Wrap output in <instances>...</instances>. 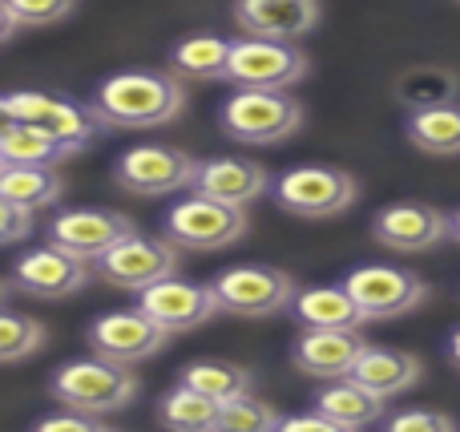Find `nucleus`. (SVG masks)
<instances>
[{
  "label": "nucleus",
  "instance_id": "f257e3e1",
  "mask_svg": "<svg viewBox=\"0 0 460 432\" xmlns=\"http://www.w3.org/2000/svg\"><path fill=\"white\" fill-rule=\"evenodd\" d=\"M89 105L105 129H158L186 110V85L174 69H126L110 73Z\"/></svg>",
  "mask_w": 460,
  "mask_h": 432
},
{
  "label": "nucleus",
  "instance_id": "f03ea898",
  "mask_svg": "<svg viewBox=\"0 0 460 432\" xmlns=\"http://www.w3.org/2000/svg\"><path fill=\"white\" fill-rule=\"evenodd\" d=\"M307 121L303 101L291 97L287 89H243L223 101L218 110V126L230 142L243 145H279L287 137H295Z\"/></svg>",
  "mask_w": 460,
  "mask_h": 432
},
{
  "label": "nucleus",
  "instance_id": "7ed1b4c3",
  "mask_svg": "<svg viewBox=\"0 0 460 432\" xmlns=\"http://www.w3.org/2000/svg\"><path fill=\"white\" fill-rule=\"evenodd\" d=\"M49 392L65 409L89 412V417H110L134 404L137 376L126 364H113L105 356H89V360H69L53 372Z\"/></svg>",
  "mask_w": 460,
  "mask_h": 432
},
{
  "label": "nucleus",
  "instance_id": "20e7f679",
  "mask_svg": "<svg viewBox=\"0 0 460 432\" xmlns=\"http://www.w3.org/2000/svg\"><path fill=\"white\" fill-rule=\"evenodd\" d=\"M275 202L299 218H335L356 207L359 182L340 166H291L270 182Z\"/></svg>",
  "mask_w": 460,
  "mask_h": 432
},
{
  "label": "nucleus",
  "instance_id": "39448f33",
  "mask_svg": "<svg viewBox=\"0 0 460 432\" xmlns=\"http://www.w3.org/2000/svg\"><path fill=\"white\" fill-rule=\"evenodd\" d=\"M246 207H230V202L207 198V194H186L166 210V239L178 251H223L234 247L246 234Z\"/></svg>",
  "mask_w": 460,
  "mask_h": 432
},
{
  "label": "nucleus",
  "instance_id": "423d86ee",
  "mask_svg": "<svg viewBox=\"0 0 460 432\" xmlns=\"http://www.w3.org/2000/svg\"><path fill=\"white\" fill-rule=\"evenodd\" d=\"M215 295H218V312L238 315V320H267V315H283L295 299V279L279 267H262V263H243V267H226L223 275H215Z\"/></svg>",
  "mask_w": 460,
  "mask_h": 432
},
{
  "label": "nucleus",
  "instance_id": "0eeeda50",
  "mask_svg": "<svg viewBox=\"0 0 460 432\" xmlns=\"http://www.w3.org/2000/svg\"><path fill=\"white\" fill-rule=\"evenodd\" d=\"M307 73H311V61L295 40L243 37V40H230L223 81L243 89H291Z\"/></svg>",
  "mask_w": 460,
  "mask_h": 432
},
{
  "label": "nucleus",
  "instance_id": "6e6552de",
  "mask_svg": "<svg viewBox=\"0 0 460 432\" xmlns=\"http://www.w3.org/2000/svg\"><path fill=\"white\" fill-rule=\"evenodd\" d=\"M8 97V110L16 121H29L40 126L57 137V142L69 145V154H81L105 134L102 118L93 113V105H81L65 93H49V89H13Z\"/></svg>",
  "mask_w": 460,
  "mask_h": 432
},
{
  "label": "nucleus",
  "instance_id": "1a4fd4ad",
  "mask_svg": "<svg viewBox=\"0 0 460 432\" xmlns=\"http://www.w3.org/2000/svg\"><path fill=\"white\" fill-rule=\"evenodd\" d=\"M343 287L359 304L367 323H388V320H400V315H412L429 299V283L420 275L404 271V267H388V263L356 267V271L343 275Z\"/></svg>",
  "mask_w": 460,
  "mask_h": 432
},
{
  "label": "nucleus",
  "instance_id": "9d476101",
  "mask_svg": "<svg viewBox=\"0 0 460 432\" xmlns=\"http://www.w3.org/2000/svg\"><path fill=\"white\" fill-rule=\"evenodd\" d=\"M178 247L170 239H150V234H126L121 242H113L102 259L93 263V275L102 283L118 291H146L150 283L166 279V275H178Z\"/></svg>",
  "mask_w": 460,
  "mask_h": 432
},
{
  "label": "nucleus",
  "instance_id": "9b49d317",
  "mask_svg": "<svg viewBox=\"0 0 460 432\" xmlns=\"http://www.w3.org/2000/svg\"><path fill=\"white\" fill-rule=\"evenodd\" d=\"M199 158H190L178 145H129L113 162V182L137 198H166V194L190 190V178Z\"/></svg>",
  "mask_w": 460,
  "mask_h": 432
},
{
  "label": "nucleus",
  "instance_id": "f8f14e48",
  "mask_svg": "<svg viewBox=\"0 0 460 432\" xmlns=\"http://www.w3.org/2000/svg\"><path fill=\"white\" fill-rule=\"evenodd\" d=\"M85 339H89V348H93V356H105V360H113V364L134 368V364L154 360V356L170 344V331L162 328V323H154L150 315L134 304V307H121V312L97 315V320L89 323Z\"/></svg>",
  "mask_w": 460,
  "mask_h": 432
},
{
  "label": "nucleus",
  "instance_id": "ddd939ff",
  "mask_svg": "<svg viewBox=\"0 0 460 432\" xmlns=\"http://www.w3.org/2000/svg\"><path fill=\"white\" fill-rule=\"evenodd\" d=\"M137 307L150 315L154 323L170 331V336H182V331H194L202 323H210L218 312V295L210 283H194L182 279V275H166V279L150 283L146 291H137Z\"/></svg>",
  "mask_w": 460,
  "mask_h": 432
},
{
  "label": "nucleus",
  "instance_id": "4468645a",
  "mask_svg": "<svg viewBox=\"0 0 460 432\" xmlns=\"http://www.w3.org/2000/svg\"><path fill=\"white\" fill-rule=\"evenodd\" d=\"M89 279H93V263L53 247V242L29 247L13 263V287L32 299H69L85 291Z\"/></svg>",
  "mask_w": 460,
  "mask_h": 432
},
{
  "label": "nucleus",
  "instance_id": "2eb2a0df",
  "mask_svg": "<svg viewBox=\"0 0 460 432\" xmlns=\"http://www.w3.org/2000/svg\"><path fill=\"white\" fill-rule=\"evenodd\" d=\"M134 218L121 215V210H105V207H73L53 215L49 223V242L69 255L85 259V263H97L113 242H121L126 234H134Z\"/></svg>",
  "mask_w": 460,
  "mask_h": 432
},
{
  "label": "nucleus",
  "instance_id": "dca6fc26",
  "mask_svg": "<svg viewBox=\"0 0 460 432\" xmlns=\"http://www.w3.org/2000/svg\"><path fill=\"white\" fill-rule=\"evenodd\" d=\"M372 239L396 255H424L448 239V215L432 202H392L376 210Z\"/></svg>",
  "mask_w": 460,
  "mask_h": 432
},
{
  "label": "nucleus",
  "instance_id": "f3484780",
  "mask_svg": "<svg viewBox=\"0 0 460 432\" xmlns=\"http://www.w3.org/2000/svg\"><path fill=\"white\" fill-rule=\"evenodd\" d=\"M270 170L254 158H238V154H218L194 166L190 190L207 194V198L230 202V207H251L262 194H270Z\"/></svg>",
  "mask_w": 460,
  "mask_h": 432
},
{
  "label": "nucleus",
  "instance_id": "a211bd4d",
  "mask_svg": "<svg viewBox=\"0 0 460 432\" xmlns=\"http://www.w3.org/2000/svg\"><path fill=\"white\" fill-rule=\"evenodd\" d=\"M323 21L319 0H234V24L243 37L262 40H303Z\"/></svg>",
  "mask_w": 460,
  "mask_h": 432
},
{
  "label": "nucleus",
  "instance_id": "6ab92c4d",
  "mask_svg": "<svg viewBox=\"0 0 460 432\" xmlns=\"http://www.w3.org/2000/svg\"><path fill=\"white\" fill-rule=\"evenodd\" d=\"M364 348L367 339L359 336V328H303V336L291 344V364L303 376L335 380L356 368Z\"/></svg>",
  "mask_w": 460,
  "mask_h": 432
},
{
  "label": "nucleus",
  "instance_id": "aec40b11",
  "mask_svg": "<svg viewBox=\"0 0 460 432\" xmlns=\"http://www.w3.org/2000/svg\"><path fill=\"white\" fill-rule=\"evenodd\" d=\"M348 376L359 380L364 388H372V392L384 396V401H396V396L412 392V388L420 384L424 364L416 360L412 352H400V348H376V344H367L364 352H359L356 368H351Z\"/></svg>",
  "mask_w": 460,
  "mask_h": 432
},
{
  "label": "nucleus",
  "instance_id": "412c9836",
  "mask_svg": "<svg viewBox=\"0 0 460 432\" xmlns=\"http://www.w3.org/2000/svg\"><path fill=\"white\" fill-rule=\"evenodd\" d=\"M315 404L319 412H323L327 420H332L335 428H367V425H380L384 420V409H388V401L384 396H376L372 388H364L359 380L351 376H335L327 380L323 388L315 392Z\"/></svg>",
  "mask_w": 460,
  "mask_h": 432
},
{
  "label": "nucleus",
  "instance_id": "4be33fe9",
  "mask_svg": "<svg viewBox=\"0 0 460 432\" xmlns=\"http://www.w3.org/2000/svg\"><path fill=\"white\" fill-rule=\"evenodd\" d=\"M287 312L295 315L299 328H367L364 312L359 304L348 295V287H307V291H295L291 307Z\"/></svg>",
  "mask_w": 460,
  "mask_h": 432
},
{
  "label": "nucleus",
  "instance_id": "5701e85b",
  "mask_svg": "<svg viewBox=\"0 0 460 432\" xmlns=\"http://www.w3.org/2000/svg\"><path fill=\"white\" fill-rule=\"evenodd\" d=\"M404 137L420 154L456 158L460 154V101L432 105V110H412L404 118Z\"/></svg>",
  "mask_w": 460,
  "mask_h": 432
},
{
  "label": "nucleus",
  "instance_id": "b1692460",
  "mask_svg": "<svg viewBox=\"0 0 460 432\" xmlns=\"http://www.w3.org/2000/svg\"><path fill=\"white\" fill-rule=\"evenodd\" d=\"M0 194L24 210L53 207L61 202L65 182L57 166H21V162H0Z\"/></svg>",
  "mask_w": 460,
  "mask_h": 432
},
{
  "label": "nucleus",
  "instance_id": "393cba45",
  "mask_svg": "<svg viewBox=\"0 0 460 432\" xmlns=\"http://www.w3.org/2000/svg\"><path fill=\"white\" fill-rule=\"evenodd\" d=\"M396 101L412 110H432V105H448L460 101V77L453 69H440V65H416V69L400 73V81L392 85Z\"/></svg>",
  "mask_w": 460,
  "mask_h": 432
},
{
  "label": "nucleus",
  "instance_id": "a878e982",
  "mask_svg": "<svg viewBox=\"0 0 460 432\" xmlns=\"http://www.w3.org/2000/svg\"><path fill=\"white\" fill-rule=\"evenodd\" d=\"M226 57H230L226 37H218V32H194V37H182L170 48V69H174L178 77L223 81Z\"/></svg>",
  "mask_w": 460,
  "mask_h": 432
},
{
  "label": "nucleus",
  "instance_id": "bb28decb",
  "mask_svg": "<svg viewBox=\"0 0 460 432\" xmlns=\"http://www.w3.org/2000/svg\"><path fill=\"white\" fill-rule=\"evenodd\" d=\"M73 158L69 145L57 142L49 129L29 126V121H13L0 134V162H21V166H61Z\"/></svg>",
  "mask_w": 460,
  "mask_h": 432
},
{
  "label": "nucleus",
  "instance_id": "cd10ccee",
  "mask_svg": "<svg viewBox=\"0 0 460 432\" xmlns=\"http://www.w3.org/2000/svg\"><path fill=\"white\" fill-rule=\"evenodd\" d=\"M218 409H223V404L202 396L199 388L174 384L158 401V420L174 432H210V428H218Z\"/></svg>",
  "mask_w": 460,
  "mask_h": 432
},
{
  "label": "nucleus",
  "instance_id": "c85d7f7f",
  "mask_svg": "<svg viewBox=\"0 0 460 432\" xmlns=\"http://www.w3.org/2000/svg\"><path fill=\"white\" fill-rule=\"evenodd\" d=\"M178 384H190V388H199L202 396L223 404L238 392H251L254 372L243 368V364H230V360H194L178 372Z\"/></svg>",
  "mask_w": 460,
  "mask_h": 432
},
{
  "label": "nucleus",
  "instance_id": "c756f323",
  "mask_svg": "<svg viewBox=\"0 0 460 432\" xmlns=\"http://www.w3.org/2000/svg\"><path fill=\"white\" fill-rule=\"evenodd\" d=\"M45 348V323L0 307V364H21Z\"/></svg>",
  "mask_w": 460,
  "mask_h": 432
},
{
  "label": "nucleus",
  "instance_id": "7c9ffc66",
  "mask_svg": "<svg viewBox=\"0 0 460 432\" xmlns=\"http://www.w3.org/2000/svg\"><path fill=\"white\" fill-rule=\"evenodd\" d=\"M218 428L223 432H270V428H279V412L267 401H259V396L238 392L230 401H223V409H218Z\"/></svg>",
  "mask_w": 460,
  "mask_h": 432
},
{
  "label": "nucleus",
  "instance_id": "2f4dec72",
  "mask_svg": "<svg viewBox=\"0 0 460 432\" xmlns=\"http://www.w3.org/2000/svg\"><path fill=\"white\" fill-rule=\"evenodd\" d=\"M4 4L21 29H45V24L65 21L77 8V0H4Z\"/></svg>",
  "mask_w": 460,
  "mask_h": 432
},
{
  "label": "nucleus",
  "instance_id": "473e14b6",
  "mask_svg": "<svg viewBox=\"0 0 460 432\" xmlns=\"http://www.w3.org/2000/svg\"><path fill=\"white\" fill-rule=\"evenodd\" d=\"M388 432H453L456 420L445 417V412H432V409H408V412H396V417L384 420Z\"/></svg>",
  "mask_w": 460,
  "mask_h": 432
},
{
  "label": "nucleus",
  "instance_id": "72a5a7b5",
  "mask_svg": "<svg viewBox=\"0 0 460 432\" xmlns=\"http://www.w3.org/2000/svg\"><path fill=\"white\" fill-rule=\"evenodd\" d=\"M32 234V210L16 207V202H8L4 194H0V247H8V242H21Z\"/></svg>",
  "mask_w": 460,
  "mask_h": 432
},
{
  "label": "nucleus",
  "instance_id": "f704fd0d",
  "mask_svg": "<svg viewBox=\"0 0 460 432\" xmlns=\"http://www.w3.org/2000/svg\"><path fill=\"white\" fill-rule=\"evenodd\" d=\"M32 428H37V432H97V428H102V417H89V412L65 409V404H61V412L40 417Z\"/></svg>",
  "mask_w": 460,
  "mask_h": 432
},
{
  "label": "nucleus",
  "instance_id": "c9c22d12",
  "mask_svg": "<svg viewBox=\"0 0 460 432\" xmlns=\"http://www.w3.org/2000/svg\"><path fill=\"white\" fill-rule=\"evenodd\" d=\"M279 428H283V432H311V428H315V432H340L319 409L299 412V417H279Z\"/></svg>",
  "mask_w": 460,
  "mask_h": 432
},
{
  "label": "nucleus",
  "instance_id": "e433bc0d",
  "mask_svg": "<svg viewBox=\"0 0 460 432\" xmlns=\"http://www.w3.org/2000/svg\"><path fill=\"white\" fill-rule=\"evenodd\" d=\"M16 32H21V24H16V16L8 13V4L0 0V45H4V40H13Z\"/></svg>",
  "mask_w": 460,
  "mask_h": 432
},
{
  "label": "nucleus",
  "instance_id": "4c0bfd02",
  "mask_svg": "<svg viewBox=\"0 0 460 432\" xmlns=\"http://www.w3.org/2000/svg\"><path fill=\"white\" fill-rule=\"evenodd\" d=\"M13 121H16V118H13V110H8V97L0 93V134H4V129L13 126Z\"/></svg>",
  "mask_w": 460,
  "mask_h": 432
},
{
  "label": "nucleus",
  "instance_id": "58836bf2",
  "mask_svg": "<svg viewBox=\"0 0 460 432\" xmlns=\"http://www.w3.org/2000/svg\"><path fill=\"white\" fill-rule=\"evenodd\" d=\"M448 360H453L456 368H460V328L453 331V336H448Z\"/></svg>",
  "mask_w": 460,
  "mask_h": 432
},
{
  "label": "nucleus",
  "instance_id": "ea45409f",
  "mask_svg": "<svg viewBox=\"0 0 460 432\" xmlns=\"http://www.w3.org/2000/svg\"><path fill=\"white\" fill-rule=\"evenodd\" d=\"M448 239H456L460 242V207L448 215Z\"/></svg>",
  "mask_w": 460,
  "mask_h": 432
},
{
  "label": "nucleus",
  "instance_id": "a19ab883",
  "mask_svg": "<svg viewBox=\"0 0 460 432\" xmlns=\"http://www.w3.org/2000/svg\"><path fill=\"white\" fill-rule=\"evenodd\" d=\"M0 307H4V283H0Z\"/></svg>",
  "mask_w": 460,
  "mask_h": 432
},
{
  "label": "nucleus",
  "instance_id": "79ce46f5",
  "mask_svg": "<svg viewBox=\"0 0 460 432\" xmlns=\"http://www.w3.org/2000/svg\"><path fill=\"white\" fill-rule=\"evenodd\" d=\"M456 4H460V0H456Z\"/></svg>",
  "mask_w": 460,
  "mask_h": 432
}]
</instances>
